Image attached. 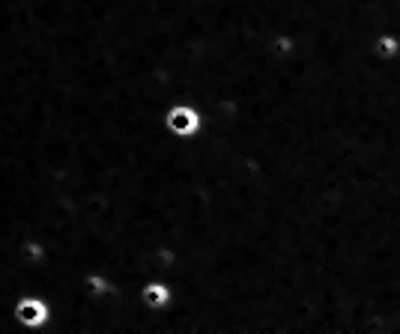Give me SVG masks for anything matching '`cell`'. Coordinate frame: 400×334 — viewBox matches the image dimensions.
Wrapping results in <instances>:
<instances>
[{
	"label": "cell",
	"instance_id": "1",
	"mask_svg": "<svg viewBox=\"0 0 400 334\" xmlns=\"http://www.w3.org/2000/svg\"><path fill=\"white\" fill-rule=\"evenodd\" d=\"M16 319L27 328H39V325H45L51 319V308L36 296H24L16 304Z\"/></svg>",
	"mask_w": 400,
	"mask_h": 334
},
{
	"label": "cell",
	"instance_id": "2",
	"mask_svg": "<svg viewBox=\"0 0 400 334\" xmlns=\"http://www.w3.org/2000/svg\"><path fill=\"white\" fill-rule=\"evenodd\" d=\"M197 126H200V117H197V111H194V108L179 105V108H174V111L167 113V128H170L174 135H179V138L194 135V132H197Z\"/></svg>",
	"mask_w": 400,
	"mask_h": 334
},
{
	"label": "cell",
	"instance_id": "3",
	"mask_svg": "<svg viewBox=\"0 0 400 334\" xmlns=\"http://www.w3.org/2000/svg\"><path fill=\"white\" fill-rule=\"evenodd\" d=\"M144 299L150 301V304H155V308H162L165 301H170V293L165 286H159V284H150L147 289H144Z\"/></svg>",
	"mask_w": 400,
	"mask_h": 334
}]
</instances>
